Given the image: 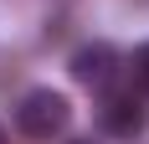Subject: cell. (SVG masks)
<instances>
[{"label": "cell", "mask_w": 149, "mask_h": 144, "mask_svg": "<svg viewBox=\"0 0 149 144\" xmlns=\"http://www.w3.org/2000/svg\"><path fill=\"white\" fill-rule=\"evenodd\" d=\"M98 124H103L108 139H139V134L149 129L144 93H103V103H98Z\"/></svg>", "instance_id": "3"}, {"label": "cell", "mask_w": 149, "mask_h": 144, "mask_svg": "<svg viewBox=\"0 0 149 144\" xmlns=\"http://www.w3.org/2000/svg\"><path fill=\"white\" fill-rule=\"evenodd\" d=\"M0 144H5V129H0Z\"/></svg>", "instance_id": "6"}, {"label": "cell", "mask_w": 149, "mask_h": 144, "mask_svg": "<svg viewBox=\"0 0 149 144\" xmlns=\"http://www.w3.org/2000/svg\"><path fill=\"white\" fill-rule=\"evenodd\" d=\"M129 72H134V87L149 98V41H144V46H134V57H129Z\"/></svg>", "instance_id": "4"}, {"label": "cell", "mask_w": 149, "mask_h": 144, "mask_svg": "<svg viewBox=\"0 0 149 144\" xmlns=\"http://www.w3.org/2000/svg\"><path fill=\"white\" fill-rule=\"evenodd\" d=\"M67 144H93V139H67Z\"/></svg>", "instance_id": "5"}, {"label": "cell", "mask_w": 149, "mask_h": 144, "mask_svg": "<svg viewBox=\"0 0 149 144\" xmlns=\"http://www.w3.org/2000/svg\"><path fill=\"white\" fill-rule=\"evenodd\" d=\"M10 118H15V129L26 134V139L52 144V139L67 134V124H72V103H67V93H57V87H26V93L15 98Z\"/></svg>", "instance_id": "1"}, {"label": "cell", "mask_w": 149, "mask_h": 144, "mask_svg": "<svg viewBox=\"0 0 149 144\" xmlns=\"http://www.w3.org/2000/svg\"><path fill=\"white\" fill-rule=\"evenodd\" d=\"M67 72H72L82 87H98V93H108L113 87V77L123 72V57L113 41H82L72 52V62H67Z\"/></svg>", "instance_id": "2"}]
</instances>
